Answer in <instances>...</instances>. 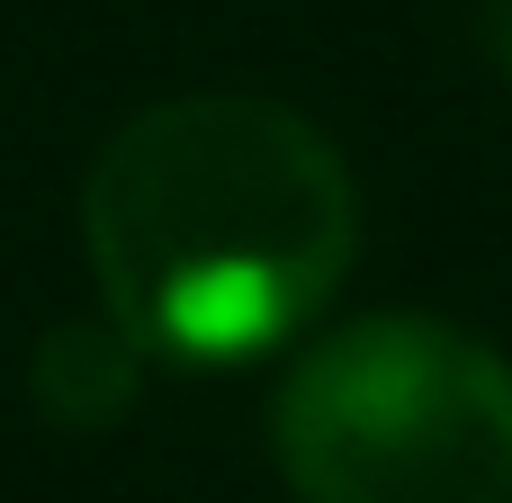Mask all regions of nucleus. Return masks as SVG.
Instances as JSON below:
<instances>
[{
	"label": "nucleus",
	"mask_w": 512,
	"mask_h": 503,
	"mask_svg": "<svg viewBox=\"0 0 512 503\" xmlns=\"http://www.w3.org/2000/svg\"><path fill=\"white\" fill-rule=\"evenodd\" d=\"M81 243L144 360L243 369L297 342L360 261L342 144L261 90H189L126 117L81 180Z\"/></svg>",
	"instance_id": "nucleus-1"
},
{
	"label": "nucleus",
	"mask_w": 512,
	"mask_h": 503,
	"mask_svg": "<svg viewBox=\"0 0 512 503\" xmlns=\"http://www.w3.org/2000/svg\"><path fill=\"white\" fill-rule=\"evenodd\" d=\"M270 441L306 503H512V360L432 315H360L288 369Z\"/></svg>",
	"instance_id": "nucleus-2"
},
{
	"label": "nucleus",
	"mask_w": 512,
	"mask_h": 503,
	"mask_svg": "<svg viewBox=\"0 0 512 503\" xmlns=\"http://www.w3.org/2000/svg\"><path fill=\"white\" fill-rule=\"evenodd\" d=\"M135 387H144V342H135L117 315H108V324H54V333L36 342V360H27L36 414L63 423V432H108V423H126Z\"/></svg>",
	"instance_id": "nucleus-3"
},
{
	"label": "nucleus",
	"mask_w": 512,
	"mask_h": 503,
	"mask_svg": "<svg viewBox=\"0 0 512 503\" xmlns=\"http://www.w3.org/2000/svg\"><path fill=\"white\" fill-rule=\"evenodd\" d=\"M486 63L512 81V0H486Z\"/></svg>",
	"instance_id": "nucleus-4"
}]
</instances>
